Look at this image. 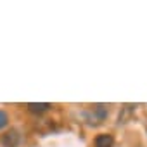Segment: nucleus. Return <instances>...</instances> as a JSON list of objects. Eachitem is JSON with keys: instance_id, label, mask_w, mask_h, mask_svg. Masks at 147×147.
I'll return each mask as SVG.
<instances>
[{"instance_id": "obj_1", "label": "nucleus", "mask_w": 147, "mask_h": 147, "mask_svg": "<svg viewBox=\"0 0 147 147\" xmlns=\"http://www.w3.org/2000/svg\"><path fill=\"white\" fill-rule=\"evenodd\" d=\"M106 116H107V107L102 104H97L90 111H87V119L90 125H100L106 119Z\"/></svg>"}, {"instance_id": "obj_2", "label": "nucleus", "mask_w": 147, "mask_h": 147, "mask_svg": "<svg viewBox=\"0 0 147 147\" xmlns=\"http://www.w3.org/2000/svg\"><path fill=\"white\" fill-rule=\"evenodd\" d=\"M0 144H2V147H18L21 144V135L16 128H11L7 130L2 137H0Z\"/></svg>"}, {"instance_id": "obj_3", "label": "nucleus", "mask_w": 147, "mask_h": 147, "mask_svg": "<svg viewBox=\"0 0 147 147\" xmlns=\"http://www.w3.org/2000/svg\"><path fill=\"white\" fill-rule=\"evenodd\" d=\"M94 145L95 147H113L114 145V138H113L111 133H100V135L95 137Z\"/></svg>"}, {"instance_id": "obj_4", "label": "nucleus", "mask_w": 147, "mask_h": 147, "mask_svg": "<svg viewBox=\"0 0 147 147\" xmlns=\"http://www.w3.org/2000/svg\"><path fill=\"white\" fill-rule=\"evenodd\" d=\"M28 111H31V113H36V114H40V113H45V111H49L52 106L49 104V102H40V104H36V102H30L28 106Z\"/></svg>"}, {"instance_id": "obj_5", "label": "nucleus", "mask_w": 147, "mask_h": 147, "mask_svg": "<svg viewBox=\"0 0 147 147\" xmlns=\"http://www.w3.org/2000/svg\"><path fill=\"white\" fill-rule=\"evenodd\" d=\"M7 123H9V116H7V113L0 109V130L5 128V126H7Z\"/></svg>"}]
</instances>
